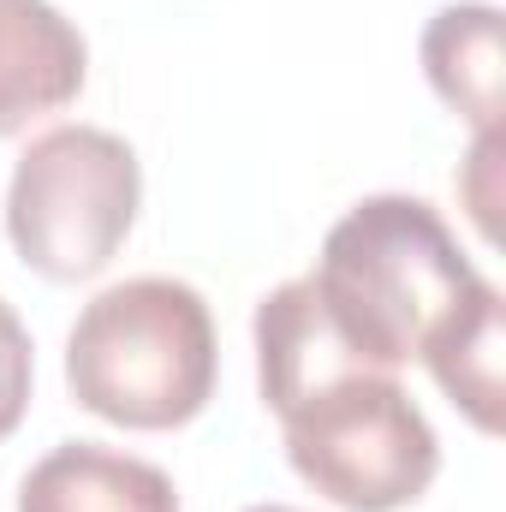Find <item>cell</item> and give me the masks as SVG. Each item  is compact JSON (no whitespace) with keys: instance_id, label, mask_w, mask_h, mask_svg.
<instances>
[{"instance_id":"3957f363","label":"cell","mask_w":506,"mask_h":512,"mask_svg":"<svg viewBox=\"0 0 506 512\" xmlns=\"http://www.w3.org/2000/svg\"><path fill=\"white\" fill-rule=\"evenodd\" d=\"M66 387L120 429H179L215 393V322L197 286L137 274L96 292L66 334Z\"/></svg>"},{"instance_id":"9c48e42d","label":"cell","mask_w":506,"mask_h":512,"mask_svg":"<svg viewBox=\"0 0 506 512\" xmlns=\"http://www.w3.org/2000/svg\"><path fill=\"white\" fill-rule=\"evenodd\" d=\"M30 376H36V364H30V334H24L18 310L0 298V441L24 423V405H30Z\"/></svg>"},{"instance_id":"52a82bcc","label":"cell","mask_w":506,"mask_h":512,"mask_svg":"<svg viewBox=\"0 0 506 512\" xmlns=\"http://www.w3.org/2000/svg\"><path fill=\"white\" fill-rule=\"evenodd\" d=\"M423 72L435 96L477 126V137L501 131V12L489 0L441 6L423 30Z\"/></svg>"},{"instance_id":"7a4b0ae2","label":"cell","mask_w":506,"mask_h":512,"mask_svg":"<svg viewBox=\"0 0 506 512\" xmlns=\"http://www.w3.org/2000/svg\"><path fill=\"white\" fill-rule=\"evenodd\" d=\"M310 286L364 364L405 370L489 280L423 197L381 191L328 227Z\"/></svg>"},{"instance_id":"ba28073f","label":"cell","mask_w":506,"mask_h":512,"mask_svg":"<svg viewBox=\"0 0 506 512\" xmlns=\"http://www.w3.org/2000/svg\"><path fill=\"white\" fill-rule=\"evenodd\" d=\"M441 393L483 429L501 435V292L483 286L423 352Z\"/></svg>"},{"instance_id":"277c9868","label":"cell","mask_w":506,"mask_h":512,"mask_svg":"<svg viewBox=\"0 0 506 512\" xmlns=\"http://www.w3.org/2000/svg\"><path fill=\"white\" fill-rule=\"evenodd\" d=\"M143 173L126 137L102 126L42 131L6 185V239L48 280H90L126 245Z\"/></svg>"},{"instance_id":"8fae6325","label":"cell","mask_w":506,"mask_h":512,"mask_svg":"<svg viewBox=\"0 0 506 512\" xmlns=\"http://www.w3.org/2000/svg\"><path fill=\"white\" fill-rule=\"evenodd\" d=\"M245 512H304V507H245Z\"/></svg>"},{"instance_id":"30bf717a","label":"cell","mask_w":506,"mask_h":512,"mask_svg":"<svg viewBox=\"0 0 506 512\" xmlns=\"http://www.w3.org/2000/svg\"><path fill=\"white\" fill-rule=\"evenodd\" d=\"M501 149H506V131H483L477 149H471V179H465L471 215H477V227L489 239H495V167H501Z\"/></svg>"},{"instance_id":"8992f818","label":"cell","mask_w":506,"mask_h":512,"mask_svg":"<svg viewBox=\"0 0 506 512\" xmlns=\"http://www.w3.org/2000/svg\"><path fill=\"white\" fill-rule=\"evenodd\" d=\"M18 512H179L173 477L102 441H66L30 465Z\"/></svg>"},{"instance_id":"5b68a950","label":"cell","mask_w":506,"mask_h":512,"mask_svg":"<svg viewBox=\"0 0 506 512\" xmlns=\"http://www.w3.org/2000/svg\"><path fill=\"white\" fill-rule=\"evenodd\" d=\"M84 72V36L54 0H0V137L66 108Z\"/></svg>"},{"instance_id":"6da1fadb","label":"cell","mask_w":506,"mask_h":512,"mask_svg":"<svg viewBox=\"0 0 506 512\" xmlns=\"http://www.w3.org/2000/svg\"><path fill=\"white\" fill-rule=\"evenodd\" d=\"M256 382L292 471L334 507L399 512L435 483L441 441L423 405L334 334L310 274L256 304Z\"/></svg>"}]
</instances>
